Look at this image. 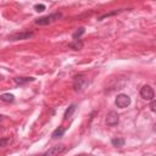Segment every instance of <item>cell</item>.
I'll return each instance as SVG.
<instances>
[{"label":"cell","mask_w":156,"mask_h":156,"mask_svg":"<svg viewBox=\"0 0 156 156\" xmlns=\"http://www.w3.org/2000/svg\"><path fill=\"white\" fill-rule=\"evenodd\" d=\"M60 18H62V13L61 12H54L51 15H48V16H44V17H39L35 20V24H39V26H48L52 22H56L58 21Z\"/></svg>","instance_id":"obj_1"},{"label":"cell","mask_w":156,"mask_h":156,"mask_svg":"<svg viewBox=\"0 0 156 156\" xmlns=\"http://www.w3.org/2000/svg\"><path fill=\"white\" fill-rule=\"evenodd\" d=\"M89 85V79L84 74H78L73 79V88L76 91H83Z\"/></svg>","instance_id":"obj_2"},{"label":"cell","mask_w":156,"mask_h":156,"mask_svg":"<svg viewBox=\"0 0 156 156\" xmlns=\"http://www.w3.org/2000/svg\"><path fill=\"white\" fill-rule=\"evenodd\" d=\"M115 104L119 108L128 107L130 105V98L127 94H118L117 98H116V100H115Z\"/></svg>","instance_id":"obj_3"},{"label":"cell","mask_w":156,"mask_h":156,"mask_svg":"<svg viewBox=\"0 0 156 156\" xmlns=\"http://www.w3.org/2000/svg\"><path fill=\"white\" fill-rule=\"evenodd\" d=\"M140 96L147 101H151L154 100V96H155V93H154V89L150 87V85H144L141 89H140Z\"/></svg>","instance_id":"obj_4"},{"label":"cell","mask_w":156,"mask_h":156,"mask_svg":"<svg viewBox=\"0 0 156 156\" xmlns=\"http://www.w3.org/2000/svg\"><path fill=\"white\" fill-rule=\"evenodd\" d=\"M119 122V116L117 112L115 111H110L107 115H106V124L110 126V127H115L117 126Z\"/></svg>","instance_id":"obj_5"},{"label":"cell","mask_w":156,"mask_h":156,"mask_svg":"<svg viewBox=\"0 0 156 156\" xmlns=\"http://www.w3.org/2000/svg\"><path fill=\"white\" fill-rule=\"evenodd\" d=\"M34 34H33V32H28V30H26V32H21V33H16V34H12V35H10L9 37V40H26V39H29V38H32Z\"/></svg>","instance_id":"obj_6"},{"label":"cell","mask_w":156,"mask_h":156,"mask_svg":"<svg viewBox=\"0 0 156 156\" xmlns=\"http://www.w3.org/2000/svg\"><path fill=\"white\" fill-rule=\"evenodd\" d=\"M63 150H65V146H63V145H56V146L50 147L48 151H45V152L43 154V156H57V155L61 154Z\"/></svg>","instance_id":"obj_7"},{"label":"cell","mask_w":156,"mask_h":156,"mask_svg":"<svg viewBox=\"0 0 156 156\" xmlns=\"http://www.w3.org/2000/svg\"><path fill=\"white\" fill-rule=\"evenodd\" d=\"M33 80H34L33 77H16V78H13V82L17 85H22V84H26V83L33 82Z\"/></svg>","instance_id":"obj_8"},{"label":"cell","mask_w":156,"mask_h":156,"mask_svg":"<svg viewBox=\"0 0 156 156\" xmlns=\"http://www.w3.org/2000/svg\"><path fill=\"white\" fill-rule=\"evenodd\" d=\"M76 108H77V105H76V104H72V105H69V107H68V108L65 111V115H63V119H68V118H71V117H72V115L74 113Z\"/></svg>","instance_id":"obj_9"},{"label":"cell","mask_w":156,"mask_h":156,"mask_svg":"<svg viewBox=\"0 0 156 156\" xmlns=\"http://www.w3.org/2000/svg\"><path fill=\"white\" fill-rule=\"evenodd\" d=\"M65 128L63 127H58V128H56L54 132H52V134H51V136L54 138V139H57V138H61V136H63V134H65Z\"/></svg>","instance_id":"obj_10"},{"label":"cell","mask_w":156,"mask_h":156,"mask_svg":"<svg viewBox=\"0 0 156 156\" xmlns=\"http://www.w3.org/2000/svg\"><path fill=\"white\" fill-rule=\"evenodd\" d=\"M0 100L4 101V102H12L15 100V96L10 93H6V94H1L0 95Z\"/></svg>","instance_id":"obj_11"},{"label":"cell","mask_w":156,"mask_h":156,"mask_svg":"<svg viewBox=\"0 0 156 156\" xmlns=\"http://www.w3.org/2000/svg\"><path fill=\"white\" fill-rule=\"evenodd\" d=\"M124 143H126V140H124L123 138H113V139L111 140V144H112L113 146H116V147H121V146H123Z\"/></svg>","instance_id":"obj_12"},{"label":"cell","mask_w":156,"mask_h":156,"mask_svg":"<svg viewBox=\"0 0 156 156\" xmlns=\"http://www.w3.org/2000/svg\"><path fill=\"white\" fill-rule=\"evenodd\" d=\"M84 32H85V29H84V27H80V28H78L74 33H73V35H72V38H73V40H79V38L84 34Z\"/></svg>","instance_id":"obj_13"},{"label":"cell","mask_w":156,"mask_h":156,"mask_svg":"<svg viewBox=\"0 0 156 156\" xmlns=\"http://www.w3.org/2000/svg\"><path fill=\"white\" fill-rule=\"evenodd\" d=\"M69 48H72L73 50H80L83 48V41L80 40H74L73 43L69 44Z\"/></svg>","instance_id":"obj_14"},{"label":"cell","mask_w":156,"mask_h":156,"mask_svg":"<svg viewBox=\"0 0 156 156\" xmlns=\"http://www.w3.org/2000/svg\"><path fill=\"white\" fill-rule=\"evenodd\" d=\"M119 12H121V10H115V11H112V12L105 13V15H102V16H100V17H99V21H102L104 18H106V17H110V16H113V15H117V13H119Z\"/></svg>","instance_id":"obj_15"},{"label":"cell","mask_w":156,"mask_h":156,"mask_svg":"<svg viewBox=\"0 0 156 156\" xmlns=\"http://www.w3.org/2000/svg\"><path fill=\"white\" fill-rule=\"evenodd\" d=\"M34 10H35L37 12H41V11L45 10V5H43V4H37V5H34Z\"/></svg>","instance_id":"obj_16"},{"label":"cell","mask_w":156,"mask_h":156,"mask_svg":"<svg viewBox=\"0 0 156 156\" xmlns=\"http://www.w3.org/2000/svg\"><path fill=\"white\" fill-rule=\"evenodd\" d=\"M9 141H10V139H9V138H4V139H0V146H1V147L6 146Z\"/></svg>","instance_id":"obj_17"},{"label":"cell","mask_w":156,"mask_h":156,"mask_svg":"<svg viewBox=\"0 0 156 156\" xmlns=\"http://www.w3.org/2000/svg\"><path fill=\"white\" fill-rule=\"evenodd\" d=\"M150 110H151L152 112L156 111V101H155V100H151V102H150Z\"/></svg>","instance_id":"obj_18"},{"label":"cell","mask_w":156,"mask_h":156,"mask_svg":"<svg viewBox=\"0 0 156 156\" xmlns=\"http://www.w3.org/2000/svg\"><path fill=\"white\" fill-rule=\"evenodd\" d=\"M0 121H2V116L1 115H0Z\"/></svg>","instance_id":"obj_19"},{"label":"cell","mask_w":156,"mask_h":156,"mask_svg":"<svg viewBox=\"0 0 156 156\" xmlns=\"http://www.w3.org/2000/svg\"><path fill=\"white\" fill-rule=\"evenodd\" d=\"M1 79H2V76H0V80H1Z\"/></svg>","instance_id":"obj_20"},{"label":"cell","mask_w":156,"mask_h":156,"mask_svg":"<svg viewBox=\"0 0 156 156\" xmlns=\"http://www.w3.org/2000/svg\"><path fill=\"white\" fill-rule=\"evenodd\" d=\"M77 156H85V155H77Z\"/></svg>","instance_id":"obj_21"}]
</instances>
